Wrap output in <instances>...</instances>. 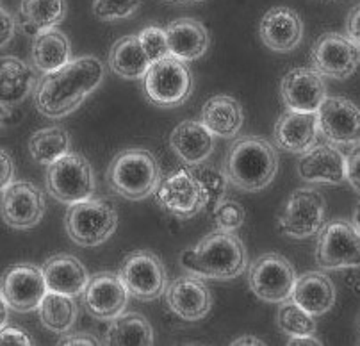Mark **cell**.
I'll list each match as a JSON object with an SVG mask.
<instances>
[{
	"label": "cell",
	"mask_w": 360,
	"mask_h": 346,
	"mask_svg": "<svg viewBox=\"0 0 360 346\" xmlns=\"http://www.w3.org/2000/svg\"><path fill=\"white\" fill-rule=\"evenodd\" d=\"M105 65L95 56L72 59L54 72L43 73L34 89L36 109L52 120L72 115L102 84Z\"/></svg>",
	"instance_id": "1"
},
{
	"label": "cell",
	"mask_w": 360,
	"mask_h": 346,
	"mask_svg": "<svg viewBox=\"0 0 360 346\" xmlns=\"http://www.w3.org/2000/svg\"><path fill=\"white\" fill-rule=\"evenodd\" d=\"M278 172V154L262 136L234 138L223 161L226 181L241 191L255 193L268 188Z\"/></svg>",
	"instance_id": "2"
},
{
	"label": "cell",
	"mask_w": 360,
	"mask_h": 346,
	"mask_svg": "<svg viewBox=\"0 0 360 346\" xmlns=\"http://www.w3.org/2000/svg\"><path fill=\"white\" fill-rule=\"evenodd\" d=\"M105 179L116 195L138 202L155 193L161 182V168L152 152L145 148H127L112 159Z\"/></svg>",
	"instance_id": "3"
},
{
	"label": "cell",
	"mask_w": 360,
	"mask_h": 346,
	"mask_svg": "<svg viewBox=\"0 0 360 346\" xmlns=\"http://www.w3.org/2000/svg\"><path fill=\"white\" fill-rule=\"evenodd\" d=\"M198 268L196 277L232 281L238 278L248 266L245 243L229 231H216L207 234L195 246Z\"/></svg>",
	"instance_id": "4"
},
{
	"label": "cell",
	"mask_w": 360,
	"mask_h": 346,
	"mask_svg": "<svg viewBox=\"0 0 360 346\" xmlns=\"http://www.w3.org/2000/svg\"><path fill=\"white\" fill-rule=\"evenodd\" d=\"M65 227L75 245L98 246L108 241L118 227V212L109 202L102 198H88L68 205Z\"/></svg>",
	"instance_id": "5"
},
{
	"label": "cell",
	"mask_w": 360,
	"mask_h": 346,
	"mask_svg": "<svg viewBox=\"0 0 360 346\" xmlns=\"http://www.w3.org/2000/svg\"><path fill=\"white\" fill-rule=\"evenodd\" d=\"M45 182L50 195L66 205L88 200L96 191V179L91 162L77 152H68L46 166Z\"/></svg>",
	"instance_id": "6"
},
{
	"label": "cell",
	"mask_w": 360,
	"mask_h": 346,
	"mask_svg": "<svg viewBox=\"0 0 360 346\" xmlns=\"http://www.w3.org/2000/svg\"><path fill=\"white\" fill-rule=\"evenodd\" d=\"M145 95L153 105L179 108L193 93V75L188 65L173 56L152 63L143 77Z\"/></svg>",
	"instance_id": "7"
},
{
	"label": "cell",
	"mask_w": 360,
	"mask_h": 346,
	"mask_svg": "<svg viewBox=\"0 0 360 346\" xmlns=\"http://www.w3.org/2000/svg\"><path fill=\"white\" fill-rule=\"evenodd\" d=\"M118 277L129 295L141 302L161 298L168 286V274L161 257L150 250L131 252L120 266Z\"/></svg>",
	"instance_id": "8"
},
{
	"label": "cell",
	"mask_w": 360,
	"mask_h": 346,
	"mask_svg": "<svg viewBox=\"0 0 360 346\" xmlns=\"http://www.w3.org/2000/svg\"><path fill=\"white\" fill-rule=\"evenodd\" d=\"M326 204L319 191L300 188L289 195L278 214V231L292 239H307L325 225Z\"/></svg>",
	"instance_id": "9"
},
{
	"label": "cell",
	"mask_w": 360,
	"mask_h": 346,
	"mask_svg": "<svg viewBox=\"0 0 360 346\" xmlns=\"http://www.w3.org/2000/svg\"><path fill=\"white\" fill-rule=\"evenodd\" d=\"M296 269L284 255L264 254L250 264L248 286L253 295L269 304H282L291 298Z\"/></svg>",
	"instance_id": "10"
},
{
	"label": "cell",
	"mask_w": 360,
	"mask_h": 346,
	"mask_svg": "<svg viewBox=\"0 0 360 346\" xmlns=\"http://www.w3.org/2000/svg\"><path fill=\"white\" fill-rule=\"evenodd\" d=\"M316 264L321 269L360 268V234L353 224L333 219L318 232Z\"/></svg>",
	"instance_id": "11"
},
{
	"label": "cell",
	"mask_w": 360,
	"mask_h": 346,
	"mask_svg": "<svg viewBox=\"0 0 360 346\" xmlns=\"http://www.w3.org/2000/svg\"><path fill=\"white\" fill-rule=\"evenodd\" d=\"M312 68L323 77L348 79L360 65V46L348 36L326 32L316 39L311 51Z\"/></svg>",
	"instance_id": "12"
},
{
	"label": "cell",
	"mask_w": 360,
	"mask_h": 346,
	"mask_svg": "<svg viewBox=\"0 0 360 346\" xmlns=\"http://www.w3.org/2000/svg\"><path fill=\"white\" fill-rule=\"evenodd\" d=\"M155 200L168 214L180 219L193 218L205 209L202 189L189 166H182L159 182Z\"/></svg>",
	"instance_id": "13"
},
{
	"label": "cell",
	"mask_w": 360,
	"mask_h": 346,
	"mask_svg": "<svg viewBox=\"0 0 360 346\" xmlns=\"http://www.w3.org/2000/svg\"><path fill=\"white\" fill-rule=\"evenodd\" d=\"M0 214L6 225L16 231L36 227L45 214V198L41 189L27 181H13L2 191Z\"/></svg>",
	"instance_id": "14"
},
{
	"label": "cell",
	"mask_w": 360,
	"mask_h": 346,
	"mask_svg": "<svg viewBox=\"0 0 360 346\" xmlns=\"http://www.w3.org/2000/svg\"><path fill=\"white\" fill-rule=\"evenodd\" d=\"M46 291L41 268L27 262L9 266L0 278V293L15 312L36 311Z\"/></svg>",
	"instance_id": "15"
},
{
	"label": "cell",
	"mask_w": 360,
	"mask_h": 346,
	"mask_svg": "<svg viewBox=\"0 0 360 346\" xmlns=\"http://www.w3.org/2000/svg\"><path fill=\"white\" fill-rule=\"evenodd\" d=\"M319 132L332 145L360 143V109L342 96H326L318 109Z\"/></svg>",
	"instance_id": "16"
},
{
	"label": "cell",
	"mask_w": 360,
	"mask_h": 346,
	"mask_svg": "<svg viewBox=\"0 0 360 346\" xmlns=\"http://www.w3.org/2000/svg\"><path fill=\"white\" fill-rule=\"evenodd\" d=\"M129 296L131 295L123 286L122 278L112 271H100L89 277L82 291L86 311L93 318L104 319V321H111L112 318L125 312Z\"/></svg>",
	"instance_id": "17"
},
{
	"label": "cell",
	"mask_w": 360,
	"mask_h": 346,
	"mask_svg": "<svg viewBox=\"0 0 360 346\" xmlns=\"http://www.w3.org/2000/svg\"><path fill=\"white\" fill-rule=\"evenodd\" d=\"M298 177L309 184H342L346 181V155L332 143H316L300 154Z\"/></svg>",
	"instance_id": "18"
},
{
	"label": "cell",
	"mask_w": 360,
	"mask_h": 346,
	"mask_svg": "<svg viewBox=\"0 0 360 346\" xmlns=\"http://www.w3.org/2000/svg\"><path fill=\"white\" fill-rule=\"evenodd\" d=\"M280 95L288 109L318 113L326 98V84L314 68H291L280 82Z\"/></svg>",
	"instance_id": "19"
},
{
	"label": "cell",
	"mask_w": 360,
	"mask_h": 346,
	"mask_svg": "<svg viewBox=\"0 0 360 346\" xmlns=\"http://www.w3.org/2000/svg\"><path fill=\"white\" fill-rule=\"evenodd\" d=\"M318 113L288 109L273 129V141L280 150L289 154H303L318 143Z\"/></svg>",
	"instance_id": "20"
},
{
	"label": "cell",
	"mask_w": 360,
	"mask_h": 346,
	"mask_svg": "<svg viewBox=\"0 0 360 346\" xmlns=\"http://www.w3.org/2000/svg\"><path fill=\"white\" fill-rule=\"evenodd\" d=\"M168 307L186 321H198L205 318L212 307L211 291L196 275L179 277L166 286Z\"/></svg>",
	"instance_id": "21"
},
{
	"label": "cell",
	"mask_w": 360,
	"mask_h": 346,
	"mask_svg": "<svg viewBox=\"0 0 360 346\" xmlns=\"http://www.w3.org/2000/svg\"><path fill=\"white\" fill-rule=\"evenodd\" d=\"M262 43L269 51L288 54L302 43L303 22L302 16L291 8H271L261 20L259 27Z\"/></svg>",
	"instance_id": "22"
},
{
	"label": "cell",
	"mask_w": 360,
	"mask_h": 346,
	"mask_svg": "<svg viewBox=\"0 0 360 346\" xmlns=\"http://www.w3.org/2000/svg\"><path fill=\"white\" fill-rule=\"evenodd\" d=\"M169 56L180 61H195L205 56L211 45L207 29L195 18H179L166 27Z\"/></svg>",
	"instance_id": "23"
},
{
	"label": "cell",
	"mask_w": 360,
	"mask_h": 346,
	"mask_svg": "<svg viewBox=\"0 0 360 346\" xmlns=\"http://www.w3.org/2000/svg\"><path fill=\"white\" fill-rule=\"evenodd\" d=\"M169 146L186 165L207 161L214 150V136L202 122L184 120L169 134Z\"/></svg>",
	"instance_id": "24"
},
{
	"label": "cell",
	"mask_w": 360,
	"mask_h": 346,
	"mask_svg": "<svg viewBox=\"0 0 360 346\" xmlns=\"http://www.w3.org/2000/svg\"><path fill=\"white\" fill-rule=\"evenodd\" d=\"M200 122L209 129L214 138L234 139L243 129L245 113L234 96L214 95L203 104Z\"/></svg>",
	"instance_id": "25"
},
{
	"label": "cell",
	"mask_w": 360,
	"mask_h": 346,
	"mask_svg": "<svg viewBox=\"0 0 360 346\" xmlns=\"http://www.w3.org/2000/svg\"><path fill=\"white\" fill-rule=\"evenodd\" d=\"M49 291L79 296L88 284V271L84 264L70 254H56L41 268Z\"/></svg>",
	"instance_id": "26"
},
{
	"label": "cell",
	"mask_w": 360,
	"mask_h": 346,
	"mask_svg": "<svg viewBox=\"0 0 360 346\" xmlns=\"http://www.w3.org/2000/svg\"><path fill=\"white\" fill-rule=\"evenodd\" d=\"M289 300L309 314L323 316L335 304V288L323 271H309L296 278Z\"/></svg>",
	"instance_id": "27"
},
{
	"label": "cell",
	"mask_w": 360,
	"mask_h": 346,
	"mask_svg": "<svg viewBox=\"0 0 360 346\" xmlns=\"http://www.w3.org/2000/svg\"><path fill=\"white\" fill-rule=\"evenodd\" d=\"M38 77L34 70L22 59L0 58V104L18 105L36 89Z\"/></svg>",
	"instance_id": "28"
},
{
	"label": "cell",
	"mask_w": 360,
	"mask_h": 346,
	"mask_svg": "<svg viewBox=\"0 0 360 346\" xmlns=\"http://www.w3.org/2000/svg\"><path fill=\"white\" fill-rule=\"evenodd\" d=\"M31 59L38 72H54L72 61V45L65 32L52 27L34 36Z\"/></svg>",
	"instance_id": "29"
},
{
	"label": "cell",
	"mask_w": 360,
	"mask_h": 346,
	"mask_svg": "<svg viewBox=\"0 0 360 346\" xmlns=\"http://www.w3.org/2000/svg\"><path fill=\"white\" fill-rule=\"evenodd\" d=\"M148 66L150 61L143 52L138 34L120 38L109 52V68L116 75L129 79V81H139V79L145 77Z\"/></svg>",
	"instance_id": "30"
},
{
	"label": "cell",
	"mask_w": 360,
	"mask_h": 346,
	"mask_svg": "<svg viewBox=\"0 0 360 346\" xmlns=\"http://www.w3.org/2000/svg\"><path fill=\"white\" fill-rule=\"evenodd\" d=\"M105 342L112 346H152V325L138 312H122L111 319V325L105 332Z\"/></svg>",
	"instance_id": "31"
},
{
	"label": "cell",
	"mask_w": 360,
	"mask_h": 346,
	"mask_svg": "<svg viewBox=\"0 0 360 346\" xmlns=\"http://www.w3.org/2000/svg\"><path fill=\"white\" fill-rule=\"evenodd\" d=\"M66 0H22L23 31L36 36L43 31L58 27L66 18Z\"/></svg>",
	"instance_id": "32"
},
{
	"label": "cell",
	"mask_w": 360,
	"mask_h": 346,
	"mask_svg": "<svg viewBox=\"0 0 360 346\" xmlns=\"http://www.w3.org/2000/svg\"><path fill=\"white\" fill-rule=\"evenodd\" d=\"M38 312L43 327L52 332H58V334L72 331L77 321V316H79V309H77L73 296L54 291L45 293L38 305Z\"/></svg>",
	"instance_id": "33"
},
{
	"label": "cell",
	"mask_w": 360,
	"mask_h": 346,
	"mask_svg": "<svg viewBox=\"0 0 360 346\" xmlns=\"http://www.w3.org/2000/svg\"><path fill=\"white\" fill-rule=\"evenodd\" d=\"M29 152L38 165L49 166L72 152V138L63 127H45L31 136Z\"/></svg>",
	"instance_id": "34"
},
{
	"label": "cell",
	"mask_w": 360,
	"mask_h": 346,
	"mask_svg": "<svg viewBox=\"0 0 360 346\" xmlns=\"http://www.w3.org/2000/svg\"><path fill=\"white\" fill-rule=\"evenodd\" d=\"M188 166L193 175H195L200 189H202L205 209L212 211L226 196V182L229 181H226L225 173H223V169L214 168V166L207 165L205 161Z\"/></svg>",
	"instance_id": "35"
},
{
	"label": "cell",
	"mask_w": 360,
	"mask_h": 346,
	"mask_svg": "<svg viewBox=\"0 0 360 346\" xmlns=\"http://www.w3.org/2000/svg\"><path fill=\"white\" fill-rule=\"evenodd\" d=\"M276 323H278L280 331L288 334L289 338H295V335H312L316 332L314 316L303 311L292 300L282 302L278 314H276Z\"/></svg>",
	"instance_id": "36"
},
{
	"label": "cell",
	"mask_w": 360,
	"mask_h": 346,
	"mask_svg": "<svg viewBox=\"0 0 360 346\" xmlns=\"http://www.w3.org/2000/svg\"><path fill=\"white\" fill-rule=\"evenodd\" d=\"M141 8V0H95L93 13L102 22H116L134 15Z\"/></svg>",
	"instance_id": "37"
},
{
	"label": "cell",
	"mask_w": 360,
	"mask_h": 346,
	"mask_svg": "<svg viewBox=\"0 0 360 346\" xmlns=\"http://www.w3.org/2000/svg\"><path fill=\"white\" fill-rule=\"evenodd\" d=\"M139 43H141L143 52L148 58L150 65L159 59H165L166 56H169L168 49V36H166V29L159 27V25H148V27L143 29L138 34Z\"/></svg>",
	"instance_id": "38"
},
{
	"label": "cell",
	"mask_w": 360,
	"mask_h": 346,
	"mask_svg": "<svg viewBox=\"0 0 360 346\" xmlns=\"http://www.w3.org/2000/svg\"><path fill=\"white\" fill-rule=\"evenodd\" d=\"M212 218L219 231L234 232L245 224V207L239 202L230 200V198H223L214 209H212Z\"/></svg>",
	"instance_id": "39"
},
{
	"label": "cell",
	"mask_w": 360,
	"mask_h": 346,
	"mask_svg": "<svg viewBox=\"0 0 360 346\" xmlns=\"http://www.w3.org/2000/svg\"><path fill=\"white\" fill-rule=\"evenodd\" d=\"M346 181L360 195V145H355L346 155Z\"/></svg>",
	"instance_id": "40"
},
{
	"label": "cell",
	"mask_w": 360,
	"mask_h": 346,
	"mask_svg": "<svg viewBox=\"0 0 360 346\" xmlns=\"http://www.w3.org/2000/svg\"><path fill=\"white\" fill-rule=\"evenodd\" d=\"M32 345L31 335L16 327L0 328V346H29Z\"/></svg>",
	"instance_id": "41"
},
{
	"label": "cell",
	"mask_w": 360,
	"mask_h": 346,
	"mask_svg": "<svg viewBox=\"0 0 360 346\" xmlns=\"http://www.w3.org/2000/svg\"><path fill=\"white\" fill-rule=\"evenodd\" d=\"M13 181H15V162L4 148H0V195Z\"/></svg>",
	"instance_id": "42"
},
{
	"label": "cell",
	"mask_w": 360,
	"mask_h": 346,
	"mask_svg": "<svg viewBox=\"0 0 360 346\" xmlns=\"http://www.w3.org/2000/svg\"><path fill=\"white\" fill-rule=\"evenodd\" d=\"M15 18L4 8H0V49H4L6 45H9V41L15 38Z\"/></svg>",
	"instance_id": "43"
},
{
	"label": "cell",
	"mask_w": 360,
	"mask_h": 346,
	"mask_svg": "<svg viewBox=\"0 0 360 346\" xmlns=\"http://www.w3.org/2000/svg\"><path fill=\"white\" fill-rule=\"evenodd\" d=\"M346 32H348V38L360 46V6L349 11L348 20H346Z\"/></svg>",
	"instance_id": "44"
},
{
	"label": "cell",
	"mask_w": 360,
	"mask_h": 346,
	"mask_svg": "<svg viewBox=\"0 0 360 346\" xmlns=\"http://www.w3.org/2000/svg\"><path fill=\"white\" fill-rule=\"evenodd\" d=\"M59 345L61 346H68V345H93L98 346L100 341L91 334H86V332H77V334H66L61 335L59 339Z\"/></svg>",
	"instance_id": "45"
},
{
	"label": "cell",
	"mask_w": 360,
	"mask_h": 346,
	"mask_svg": "<svg viewBox=\"0 0 360 346\" xmlns=\"http://www.w3.org/2000/svg\"><path fill=\"white\" fill-rule=\"evenodd\" d=\"M289 346H296V345H309V346H319L321 345V341H319L318 338H314V334L312 335H295V338H291L289 339V342H288Z\"/></svg>",
	"instance_id": "46"
},
{
	"label": "cell",
	"mask_w": 360,
	"mask_h": 346,
	"mask_svg": "<svg viewBox=\"0 0 360 346\" xmlns=\"http://www.w3.org/2000/svg\"><path fill=\"white\" fill-rule=\"evenodd\" d=\"M239 345H259V346H264L266 342L262 341V339L255 338V335H241V338H238L236 341H232V346H239Z\"/></svg>",
	"instance_id": "47"
},
{
	"label": "cell",
	"mask_w": 360,
	"mask_h": 346,
	"mask_svg": "<svg viewBox=\"0 0 360 346\" xmlns=\"http://www.w3.org/2000/svg\"><path fill=\"white\" fill-rule=\"evenodd\" d=\"M8 319H9V305L6 304L4 296L0 293V328H4L8 325Z\"/></svg>",
	"instance_id": "48"
},
{
	"label": "cell",
	"mask_w": 360,
	"mask_h": 346,
	"mask_svg": "<svg viewBox=\"0 0 360 346\" xmlns=\"http://www.w3.org/2000/svg\"><path fill=\"white\" fill-rule=\"evenodd\" d=\"M9 109H11L9 105L0 104V127H4V125L11 122V111Z\"/></svg>",
	"instance_id": "49"
},
{
	"label": "cell",
	"mask_w": 360,
	"mask_h": 346,
	"mask_svg": "<svg viewBox=\"0 0 360 346\" xmlns=\"http://www.w3.org/2000/svg\"><path fill=\"white\" fill-rule=\"evenodd\" d=\"M353 227L356 229V232H359L360 234V204L356 205V209H355V212H353Z\"/></svg>",
	"instance_id": "50"
}]
</instances>
